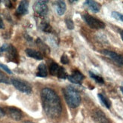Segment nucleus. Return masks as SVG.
Instances as JSON below:
<instances>
[{"instance_id": "obj_10", "label": "nucleus", "mask_w": 123, "mask_h": 123, "mask_svg": "<svg viewBox=\"0 0 123 123\" xmlns=\"http://www.w3.org/2000/svg\"><path fill=\"white\" fill-rule=\"evenodd\" d=\"M93 119L95 122V123H109V121L105 114L100 110L94 111Z\"/></svg>"}, {"instance_id": "obj_7", "label": "nucleus", "mask_w": 123, "mask_h": 123, "mask_svg": "<svg viewBox=\"0 0 123 123\" xmlns=\"http://www.w3.org/2000/svg\"><path fill=\"white\" fill-rule=\"evenodd\" d=\"M102 53L104 55L107 56L109 58H110L112 61L116 62L117 64L123 66V56L117 54L115 51H110V50H104L102 51Z\"/></svg>"}, {"instance_id": "obj_13", "label": "nucleus", "mask_w": 123, "mask_h": 123, "mask_svg": "<svg viewBox=\"0 0 123 123\" xmlns=\"http://www.w3.org/2000/svg\"><path fill=\"white\" fill-rule=\"evenodd\" d=\"M26 55L30 57H32V58H34V59H36V60H42L43 59V55H42V53H40L39 51H36V50H33V49H26L25 51Z\"/></svg>"}, {"instance_id": "obj_18", "label": "nucleus", "mask_w": 123, "mask_h": 123, "mask_svg": "<svg viewBox=\"0 0 123 123\" xmlns=\"http://www.w3.org/2000/svg\"><path fill=\"white\" fill-rule=\"evenodd\" d=\"M89 75H90V76L92 77L97 83H98V84H104V79L100 76H98V75L92 73V71L89 72Z\"/></svg>"}, {"instance_id": "obj_6", "label": "nucleus", "mask_w": 123, "mask_h": 123, "mask_svg": "<svg viewBox=\"0 0 123 123\" xmlns=\"http://www.w3.org/2000/svg\"><path fill=\"white\" fill-rule=\"evenodd\" d=\"M5 113H6L11 118L15 121H20L22 119V112L17 107L9 106L5 109Z\"/></svg>"}, {"instance_id": "obj_12", "label": "nucleus", "mask_w": 123, "mask_h": 123, "mask_svg": "<svg viewBox=\"0 0 123 123\" xmlns=\"http://www.w3.org/2000/svg\"><path fill=\"white\" fill-rule=\"evenodd\" d=\"M85 5L86 6L92 11V12H94V13H98L100 11L101 8V5L95 1H92V0H88V1L85 2Z\"/></svg>"}, {"instance_id": "obj_16", "label": "nucleus", "mask_w": 123, "mask_h": 123, "mask_svg": "<svg viewBox=\"0 0 123 123\" xmlns=\"http://www.w3.org/2000/svg\"><path fill=\"white\" fill-rule=\"evenodd\" d=\"M98 98H99V100L101 102V104H102L106 108L110 109L111 107V102H110V100L107 98H106L104 94L99 93L98 94Z\"/></svg>"}, {"instance_id": "obj_21", "label": "nucleus", "mask_w": 123, "mask_h": 123, "mask_svg": "<svg viewBox=\"0 0 123 123\" xmlns=\"http://www.w3.org/2000/svg\"><path fill=\"white\" fill-rule=\"evenodd\" d=\"M112 17L115 19H116V20L122 21L123 22V14L121 13H119L117 12H112Z\"/></svg>"}, {"instance_id": "obj_24", "label": "nucleus", "mask_w": 123, "mask_h": 123, "mask_svg": "<svg viewBox=\"0 0 123 123\" xmlns=\"http://www.w3.org/2000/svg\"><path fill=\"white\" fill-rule=\"evenodd\" d=\"M0 68H1L2 69H3L5 72H6L7 73H8L10 75L12 74V71L11 70V69L6 65H5V64H3V63H0Z\"/></svg>"}, {"instance_id": "obj_8", "label": "nucleus", "mask_w": 123, "mask_h": 123, "mask_svg": "<svg viewBox=\"0 0 123 123\" xmlns=\"http://www.w3.org/2000/svg\"><path fill=\"white\" fill-rule=\"evenodd\" d=\"M7 55L6 57L8 58V61H12V62H14V63H18V54L17 49L15 48L12 45H9L8 47V49L6 50Z\"/></svg>"}, {"instance_id": "obj_31", "label": "nucleus", "mask_w": 123, "mask_h": 123, "mask_svg": "<svg viewBox=\"0 0 123 123\" xmlns=\"http://www.w3.org/2000/svg\"><path fill=\"white\" fill-rule=\"evenodd\" d=\"M120 90H121V92H122V94H123V86L120 87Z\"/></svg>"}, {"instance_id": "obj_25", "label": "nucleus", "mask_w": 123, "mask_h": 123, "mask_svg": "<svg viewBox=\"0 0 123 123\" xmlns=\"http://www.w3.org/2000/svg\"><path fill=\"white\" fill-rule=\"evenodd\" d=\"M37 44H38V45H39V48H41V49H43L44 51H45L46 49L49 50L48 47L43 43V42H42L40 39H37Z\"/></svg>"}, {"instance_id": "obj_4", "label": "nucleus", "mask_w": 123, "mask_h": 123, "mask_svg": "<svg viewBox=\"0 0 123 123\" xmlns=\"http://www.w3.org/2000/svg\"><path fill=\"white\" fill-rule=\"evenodd\" d=\"M11 82L14 86V88L20 91V92H23L25 94H30L32 92V88L29 83L25 81L20 80L18 79H12Z\"/></svg>"}, {"instance_id": "obj_19", "label": "nucleus", "mask_w": 123, "mask_h": 123, "mask_svg": "<svg viewBox=\"0 0 123 123\" xmlns=\"http://www.w3.org/2000/svg\"><path fill=\"white\" fill-rule=\"evenodd\" d=\"M57 77H58L59 79H65L68 77V75L65 70V69H64L63 67H61L59 72H58L57 75Z\"/></svg>"}, {"instance_id": "obj_20", "label": "nucleus", "mask_w": 123, "mask_h": 123, "mask_svg": "<svg viewBox=\"0 0 123 123\" xmlns=\"http://www.w3.org/2000/svg\"><path fill=\"white\" fill-rule=\"evenodd\" d=\"M0 82L1 83H5V84H9L10 80L9 79L5 76L4 73H2L0 71Z\"/></svg>"}, {"instance_id": "obj_3", "label": "nucleus", "mask_w": 123, "mask_h": 123, "mask_svg": "<svg viewBox=\"0 0 123 123\" xmlns=\"http://www.w3.org/2000/svg\"><path fill=\"white\" fill-rule=\"evenodd\" d=\"M82 18L85 20V22L92 29H96V30L104 29L106 26V24L103 22L102 20L93 17V16L88 14H82Z\"/></svg>"}, {"instance_id": "obj_9", "label": "nucleus", "mask_w": 123, "mask_h": 123, "mask_svg": "<svg viewBox=\"0 0 123 123\" xmlns=\"http://www.w3.org/2000/svg\"><path fill=\"white\" fill-rule=\"evenodd\" d=\"M67 78L72 83L80 85L81 84V82L84 79L85 76L80 71L77 70V69H75V70L73 71L70 76H68Z\"/></svg>"}, {"instance_id": "obj_1", "label": "nucleus", "mask_w": 123, "mask_h": 123, "mask_svg": "<svg viewBox=\"0 0 123 123\" xmlns=\"http://www.w3.org/2000/svg\"><path fill=\"white\" fill-rule=\"evenodd\" d=\"M41 98L45 113L50 119H57L62 113V104L57 93L51 88L42 90Z\"/></svg>"}, {"instance_id": "obj_17", "label": "nucleus", "mask_w": 123, "mask_h": 123, "mask_svg": "<svg viewBox=\"0 0 123 123\" xmlns=\"http://www.w3.org/2000/svg\"><path fill=\"white\" fill-rule=\"evenodd\" d=\"M61 66L58 65L57 63H51L50 64V67H49V71H50V73L52 76H57V75L59 72L60 69H61Z\"/></svg>"}, {"instance_id": "obj_15", "label": "nucleus", "mask_w": 123, "mask_h": 123, "mask_svg": "<svg viewBox=\"0 0 123 123\" xmlns=\"http://www.w3.org/2000/svg\"><path fill=\"white\" fill-rule=\"evenodd\" d=\"M47 75H48V71H47L46 65L45 63H40L38 67V69H37L36 76L44 78L47 76Z\"/></svg>"}, {"instance_id": "obj_22", "label": "nucleus", "mask_w": 123, "mask_h": 123, "mask_svg": "<svg viewBox=\"0 0 123 123\" xmlns=\"http://www.w3.org/2000/svg\"><path fill=\"white\" fill-rule=\"evenodd\" d=\"M65 24L67 25V27L69 29V30H73L74 29V23H73V21L71 20V19H69V18H67L65 20Z\"/></svg>"}, {"instance_id": "obj_11", "label": "nucleus", "mask_w": 123, "mask_h": 123, "mask_svg": "<svg viewBox=\"0 0 123 123\" xmlns=\"http://www.w3.org/2000/svg\"><path fill=\"white\" fill-rule=\"evenodd\" d=\"M29 2L28 1H21L16 10V14L18 15H25L28 13Z\"/></svg>"}, {"instance_id": "obj_28", "label": "nucleus", "mask_w": 123, "mask_h": 123, "mask_svg": "<svg viewBox=\"0 0 123 123\" xmlns=\"http://www.w3.org/2000/svg\"><path fill=\"white\" fill-rule=\"evenodd\" d=\"M4 28H5V24L3 23L2 19L0 17V29H4Z\"/></svg>"}, {"instance_id": "obj_29", "label": "nucleus", "mask_w": 123, "mask_h": 123, "mask_svg": "<svg viewBox=\"0 0 123 123\" xmlns=\"http://www.w3.org/2000/svg\"><path fill=\"white\" fill-rule=\"evenodd\" d=\"M120 36H121V38L123 41V30H121L120 31Z\"/></svg>"}, {"instance_id": "obj_2", "label": "nucleus", "mask_w": 123, "mask_h": 123, "mask_svg": "<svg viewBox=\"0 0 123 123\" xmlns=\"http://www.w3.org/2000/svg\"><path fill=\"white\" fill-rule=\"evenodd\" d=\"M63 97L67 104L71 108H76L81 103V96L72 86H67L63 89Z\"/></svg>"}, {"instance_id": "obj_5", "label": "nucleus", "mask_w": 123, "mask_h": 123, "mask_svg": "<svg viewBox=\"0 0 123 123\" xmlns=\"http://www.w3.org/2000/svg\"><path fill=\"white\" fill-rule=\"evenodd\" d=\"M35 12L40 16H45L49 12V8L45 1H37L33 5Z\"/></svg>"}, {"instance_id": "obj_26", "label": "nucleus", "mask_w": 123, "mask_h": 123, "mask_svg": "<svg viewBox=\"0 0 123 123\" xmlns=\"http://www.w3.org/2000/svg\"><path fill=\"white\" fill-rule=\"evenodd\" d=\"M61 62L63 63V64H68L69 61V57H67V55H63L61 56Z\"/></svg>"}, {"instance_id": "obj_27", "label": "nucleus", "mask_w": 123, "mask_h": 123, "mask_svg": "<svg viewBox=\"0 0 123 123\" xmlns=\"http://www.w3.org/2000/svg\"><path fill=\"white\" fill-rule=\"evenodd\" d=\"M8 45H6V44L3 45L1 48H0V52L6 51V50L8 49Z\"/></svg>"}, {"instance_id": "obj_23", "label": "nucleus", "mask_w": 123, "mask_h": 123, "mask_svg": "<svg viewBox=\"0 0 123 123\" xmlns=\"http://www.w3.org/2000/svg\"><path fill=\"white\" fill-rule=\"evenodd\" d=\"M42 30L45 33H51V26L49 24L45 23L42 25Z\"/></svg>"}, {"instance_id": "obj_30", "label": "nucleus", "mask_w": 123, "mask_h": 123, "mask_svg": "<svg viewBox=\"0 0 123 123\" xmlns=\"http://www.w3.org/2000/svg\"><path fill=\"white\" fill-rule=\"evenodd\" d=\"M23 123H35V122H31V121H25Z\"/></svg>"}, {"instance_id": "obj_14", "label": "nucleus", "mask_w": 123, "mask_h": 123, "mask_svg": "<svg viewBox=\"0 0 123 123\" xmlns=\"http://www.w3.org/2000/svg\"><path fill=\"white\" fill-rule=\"evenodd\" d=\"M67 10V5L63 1H58L56 3V12L58 15L62 16Z\"/></svg>"}]
</instances>
